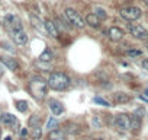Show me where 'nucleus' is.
Masks as SVG:
<instances>
[{
  "label": "nucleus",
  "instance_id": "obj_7",
  "mask_svg": "<svg viewBox=\"0 0 148 140\" xmlns=\"http://www.w3.org/2000/svg\"><path fill=\"white\" fill-rule=\"evenodd\" d=\"M115 123H116V125H118L121 130H129V128H131V117L126 115V114H119V115H116Z\"/></svg>",
  "mask_w": 148,
  "mask_h": 140
},
{
  "label": "nucleus",
  "instance_id": "obj_20",
  "mask_svg": "<svg viewBox=\"0 0 148 140\" xmlns=\"http://www.w3.org/2000/svg\"><path fill=\"white\" fill-rule=\"evenodd\" d=\"M39 117L38 115H32L31 118H29V125H32V127H39Z\"/></svg>",
  "mask_w": 148,
  "mask_h": 140
},
{
  "label": "nucleus",
  "instance_id": "obj_17",
  "mask_svg": "<svg viewBox=\"0 0 148 140\" xmlns=\"http://www.w3.org/2000/svg\"><path fill=\"white\" fill-rule=\"evenodd\" d=\"M52 58H54V55H52V53H51L49 50H45V51L39 55V60H41V61H45V63L51 61Z\"/></svg>",
  "mask_w": 148,
  "mask_h": 140
},
{
  "label": "nucleus",
  "instance_id": "obj_30",
  "mask_svg": "<svg viewBox=\"0 0 148 140\" xmlns=\"http://www.w3.org/2000/svg\"><path fill=\"white\" fill-rule=\"evenodd\" d=\"M5 140H12V137H9V136H8V137H6Z\"/></svg>",
  "mask_w": 148,
  "mask_h": 140
},
{
  "label": "nucleus",
  "instance_id": "obj_2",
  "mask_svg": "<svg viewBox=\"0 0 148 140\" xmlns=\"http://www.w3.org/2000/svg\"><path fill=\"white\" fill-rule=\"evenodd\" d=\"M47 86H48V82H45L44 79L41 78H34L31 82H29V89H31V94L36 98V99H42L47 94Z\"/></svg>",
  "mask_w": 148,
  "mask_h": 140
},
{
  "label": "nucleus",
  "instance_id": "obj_13",
  "mask_svg": "<svg viewBox=\"0 0 148 140\" xmlns=\"http://www.w3.org/2000/svg\"><path fill=\"white\" fill-rule=\"evenodd\" d=\"M45 29H47V32H48L51 37H58V28H57L55 22L47 19V21H45Z\"/></svg>",
  "mask_w": 148,
  "mask_h": 140
},
{
  "label": "nucleus",
  "instance_id": "obj_11",
  "mask_svg": "<svg viewBox=\"0 0 148 140\" xmlns=\"http://www.w3.org/2000/svg\"><path fill=\"white\" fill-rule=\"evenodd\" d=\"M108 35H109V38L112 40V41H121L122 38H123V31L121 29V28H118V26H112L109 31H108Z\"/></svg>",
  "mask_w": 148,
  "mask_h": 140
},
{
  "label": "nucleus",
  "instance_id": "obj_14",
  "mask_svg": "<svg viewBox=\"0 0 148 140\" xmlns=\"http://www.w3.org/2000/svg\"><path fill=\"white\" fill-rule=\"evenodd\" d=\"M86 24L90 25L92 28H99V25H100V19L96 16V13H89V15L86 16Z\"/></svg>",
  "mask_w": 148,
  "mask_h": 140
},
{
  "label": "nucleus",
  "instance_id": "obj_3",
  "mask_svg": "<svg viewBox=\"0 0 148 140\" xmlns=\"http://www.w3.org/2000/svg\"><path fill=\"white\" fill-rule=\"evenodd\" d=\"M64 16H65V19H67V22L68 24H71L73 26H76V28H84V25H86V21L82 18V15L77 12V10H74V9H71V8H67L65 10H64Z\"/></svg>",
  "mask_w": 148,
  "mask_h": 140
},
{
  "label": "nucleus",
  "instance_id": "obj_19",
  "mask_svg": "<svg viewBox=\"0 0 148 140\" xmlns=\"http://www.w3.org/2000/svg\"><path fill=\"white\" fill-rule=\"evenodd\" d=\"M41 136H42V130H41L39 127H34V128H32V139L39 140Z\"/></svg>",
  "mask_w": 148,
  "mask_h": 140
},
{
  "label": "nucleus",
  "instance_id": "obj_10",
  "mask_svg": "<svg viewBox=\"0 0 148 140\" xmlns=\"http://www.w3.org/2000/svg\"><path fill=\"white\" fill-rule=\"evenodd\" d=\"M0 61H2L9 70H12V72H16V70L19 69V64H18V61L15 60V58H12V57H0Z\"/></svg>",
  "mask_w": 148,
  "mask_h": 140
},
{
  "label": "nucleus",
  "instance_id": "obj_26",
  "mask_svg": "<svg viewBox=\"0 0 148 140\" xmlns=\"http://www.w3.org/2000/svg\"><path fill=\"white\" fill-rule=\"evenodd\" d=\"M142 67H144L145 70H148V58H144V60H142Z\"/></svg>",
  "mask_w": 148,
  "mask_h": 140
},
{
  "label": "nucleus",
  "instance_id": "obj_8",
  "mask_svg": "<svg viewBox=\"0 0 148 140\" xmlns=\"http://www.w3.org/2000/svg\"><path fill=\"white\" fill-rule=\"evenodd\" d=\"M12 38H13V41H15L18 45H25V44L28 42V35H26V32H25L23 29L12 32Z\"/></svg>",
  "mask_w": 148,
  "mask_h": 140
},
{
  "label": "nucleus",
  "instance_id": "obj_15",
  "mask_svg": "<svg viewBox=\"0 0 148 140\" xmlns=\"http://www.w3.org/2000/svg\"><path fill=\"white\" fill-rule=\"evenodd\" d=\"M112 96H113V101L116 104H125V102H129L131 101V96L126 95V94H123V92H116Z\"/></svg>",
  "mask_w": 148,
  "mask_h": 140
},
{
  "label": "nucleus",
  "instance_id": "obj_32",
  "mask_svg": "<svg viewBox=\"0 0 148 140\" xmlns=\"http://www.w3.org/2000/svg\"><path fill=\"white\" fill-rule=\"evenodd\" d=\"M145 44H147V47H148V40H147V41H145Z\"/></svg>",
  "mask_w": 148,
  "mask_h": 140
},
{
  "label": "nucleus",
  "instance_id": "obj_4",
  "mask_svg": "<svg viewBox=\"0 0 148 140\" xmlns=\"http://www.w3.org/2000/svg\"><path fill=\"white\" fill-rule=\"evenodd\" d=\"M141 9L136 6H125L121 9V16L126 21H136L141 18Z\"/></svg>",
  "mask_w": 148,
  "mask_h": 140
},
{
  "label": "nucleus",
  "instance_id": "obj_24",
  "mask_svg": "<svg viewBox=\"0 0 148 140\" xmlns=\"http://www.w3.org/2000/svg\"><path fill=\"white\" fill-rule=\"evenodd\" d=\"M60 137H62V133H60V131H55V133L49 134V139H60Z\"/></svg>",
  "mask_w": 148,
  "mask_h": 140
},
{
  "label": "nucleus",
  "instance_id": "obj_28",
  "mask_svg": "<svg viewBox=\"0 0 148 140\" xmlns=\"http://www.w3.org/2000/svg\"><path fill=\"white\" fill-rule=\"evenodd\" d=\"M26 134H28V131H26V130H22V136H23V137H25V136H26Z\"/></svg>",
  "mask_w": 148,
  "mask_h": 140
},
{
  "label": "nucleus",
  "instance_id": "obj_12",
  "mask_svg": "<svg viewBox=\"0 0 148 140\" xmlns=\"http://www.w3.org/2000/svg\"><path fill=\"white\" fill-rule=\"evenodd\" d=\"M49 110H51V112L57 117V115H61V114L64 112V105H62L60 101L51 99V101H49Z\"/></svg>",
  "mask_w": 148,
  "mask_h": 140
},
{
  "label": "nucleus",
  "instance_id": "obj_9",
  "mask_svg": "<svg viewBox=\"0 0 148 140\" xmlns=\"http://www.w3.org/2000/svg\"><path fill=\"white\" fill-rule=\"evenodd\" d=\"M0 121H2L5 125H8V127H15V125H18L16 117H15L13 114H9V112H5V114L0 115Z\"/></svg>",
  "mask_w": 148,
  "mask_h": 140
},
{
  "label": "nucleus",
  "instance_id": "obj_6",
  "mask_svg": "<svg viewBox=\"0 0 148 140\" xmlns=\"http://www.w3.org/2000/svg\"><path fill=\"white\" fill-rule=\"evenodd\" d=\"M5 24L9 26L10 32H15V31H21V29H23V26H22V21H21L16 15H6V16H5Z\"/></svg>",
  "mask_w": 148,
  "mask_h": 140
},
{
  "label": "nucleus",
  "instance_id": "obj_27",
  "mask_svg": "<svg viewBox=\"0 0 148 140\" xmlns=\"http://www.w3.org/2000/svg\"><path fill=\"white\" fill-rule=\"evenodd\" d=\"M3 72H5V70H3V66H2V61H0V76H2V75H3Z\"/></svg>",
  "mask_w": 148,
  "mask_h": 140
},
{
  "label": "nucleus",
  "instance_id": "obj_29",
  "mask_svg": "<svg viewBox=\"0 0 148 140\" xmlns=\"http://www.w3.org/2000/svg\"><path fill=\"white\" fill-rule=\"evenodd\" d=\"M142 2H144V3H145V5L148 6V0H142Z\"/></svg>",
  "mask_w": 148,
  "mask_h": 140
},
{
  "label": "nucleus",
  "instance_id": "obj_18",
  "mask_svg": "<svg viewBox=\"0 0 148 140\" xmlns=\"http://www.w3.org/2000/svg\"><path fill=\"white\" fill-rule=\"evenodd\" d=\"M16 108L21 111V112H25L28 110V102L26 101H18L16 102Z\"/></svg>",
  "mask_w": 148,
  "mask_h": 140
},
{
  "label": "nucleus",
  "instance_id": "obj_33",
  "mask_svg": "<svg viewBox=\"0 0 148 140\" xmlns=\"http://www.w3.org/2000/svg\"><path fill=\"white\" fill-rule=\"evenodd\" d=\"M0 136H2V130H0Z\"/></svg>",
  "mask_w": 148,
  "mask_h": 140
},
{
  "label": "nucleus",
  "instance_id": "obj_5",
  "mask_svg": "<svg viewBox=\"0 0 148 140\" xmlns=\"http://www.w3.org/2000/svg\"><path fill=\"white\" fill-rule=\"evenodd\" d=\"M128 29H129V32H131L132 37H135L138 40H144V41L148 40V31L144 26L136 25V24H129L128 25Z\"/></svg>",
  "mask_w": 148,
  "mask_h": 140
},
{
  "label": "nucleus",
  "instance_id": "obj_1",
  "mask_svg": "<svg viewBox=\"0 0 148 140\" xmlns=\"http://www.w3.org/2000/svg\"><path fill=\"white\" fill-rule=\"evenodd\" d=\"M48 86L54 91H64L70 86V78L61 72L51 73V76L48 79Z\"/></svg>",
  "mask_w": 148,
  "mask_h": 140
},
{
  "label": "nucleus",
  "instance_id": "obj_25",
  "mask_svg": "<svg viewBox=\"0 0 148 140\" xmlns=\"http://www.w3.org/2000/svg\"><path fill=\"white\" fill-rule=\"evenodd\" d=\"M55 124H57V121H55L54 118H51V120H49V123H48V128H52Z\"/></svg>",
  "mask_w": 148,
  "mask_h": 140
},
{
  "label": "nucleus",
  "instance_id": "obj_31",
  "mask_svg": "<svg viewBox=\"0 0 148 140\" xmlns=\"http://www.w3.org/2000/svg\"><path fill=\"white\" fill-rule=\"evenodd\" d=\"M145 95H147V96H148V89H147V91H145Z\"/></svg>",
  "mask_w": 148,
  "mask_h": 140
},
{
  "label": "nucleus",
  "instance_id": "obj_16",
  "mask_svg": "<svg viewBox=\"0 0 148 140\" xmlns=\"http://www.w3.org/2000/svg\"><path fill=\"white\" fill-rule=\"evenodd\" d=\"M139 128H141V117L135 115V117L131 118V130H132L134 133H138Z\"/></svg>",
  "mask_w": 148,
  "mask_h": 140
},
{
  "label": "nucleus",
  "instance_id": "obj_23",
  "mask_svg": "<svg viewBox=\"0 0 148 140\" xmlns=\"http://www.w3.org/2000/svg\"><path fill=\"white\" fill-rule=\"evenodd\" d=\"M95 102H97V104H100V105H103V107H110V104H109L108 101L102 99V98H95Z\"/></svg>",
  "mask_w": 148,
  "mask_h": 140
},
{
  "label": "nucleus",
  "instance_id": "obj_22",
  "mask_svg": "<svg viewBox=\"0 0 148 140\" xmlns=\"http://www.w3.org/2000/svg\"><path fill=\"white\" fill-rule=\"evenodd\" d=\"M96 16L99 19H106V12L103 9H100V8H96Z\"/></svg>",
  "mask_w": 148,
  "mask_h": 140
},
{
  "label": "nucleus",
  "instance_id": "obj_21",
  "mask_svg": "<svg viewBox=\"0 0 148 140\" xmlns=\"http://www.w3.org/2000/svg\"><path fill=\"white\" fill-rule=\"evenodd\" d=\"M126 54H128L129 57H139V55L142 54V51H141V50H135V48H132V50H128Z\"/></svg>",
  "mask_w": 148,
  "mask_h": 140
}]
</instances>
